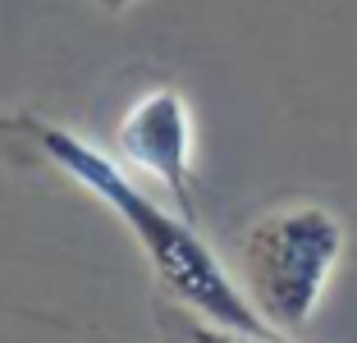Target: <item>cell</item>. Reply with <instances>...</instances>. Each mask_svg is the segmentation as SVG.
<instances>
[{"instance_id": "3", "label": "cell", "mask_w": 357, "mask_h": 343, "mask_svg": "<svg viewBox=\"0 0 357 343\" xmlns=\"http://www.w3.org/2000/svg\"><path fill=\"white\" fill-rule=\"evenodd\" d=\"M115 151L124 165L151 174L174 197V211L197 224V197H192V110L183 92L151 87L137 96L115 128Z\"/></svg>"}, {"instance_id": "4", "label": "cell", "mask_w": 357, "mask_h": 343, "mask_svg": "<svg viewBox=\"0 0 357 343\" xmlns=\"http://www.w3.org/2000/svg\"><path fill=\"white\" fill-rule=\"evenodd\" d=\"M165 330L169 343H284L280 334H238V330H225V325L206 321V316L178 307V312H165Z\"/></svg>"}, {"instance_id": "1", "label": "cell", "mask_w": 357, "mask_h": 343, "mask_svg": "<svg viewBox=\"0 0 357 343\" xmlns=\"http://www.w3.org/2000/svg\"><path fill=\"white\" fill-rule=\"evenodd\" d=\"M0 133L28 142L42 160H51L60 174H69L87 197H96L105 211H115L119 224L133 234V243L142 247L156 284L169 293L174 307H188V312L206 316V321L225 325V330L238 334H275L266 325V316L257 312L243 284L234 280L229 270L220 266V257L202 243V234L192 229L188 215L178 211H165L151 192L133 183L115 160L96 151L92 142H83L78 133L60 124H46L42 114H0ZM284 339V334H280Z\"/></svg>"}, {"instance_id": "5", "label": "cell", "mask_w": 357, "mask_h": 343, "mask_svg": "<svg viewBox=\"0 0 357 343\" xmlns=\"http://www.w3.org/2000/svg\"><path fill=\"white\" fill-rule=\"evenodd\" d=\"M96 5H101V10H110V14H119V10H128L133 0H96Z\"/></svg>"}, {"instance_id": "2", "label": "cell", "mask_w": 357, "mask_h": 343, "mask_svg": "<svg viewBox=\"0 0 357 343\" xmlns=\"http://www.w3.org/2000/svg\"><path fill=\"white\" fill-rule=\"evenodd\" d=\"M344 257V224L316 201H289L248 224L238 238V284L275 334H298L316 316Z\"/></svg>"}]
</instances>
